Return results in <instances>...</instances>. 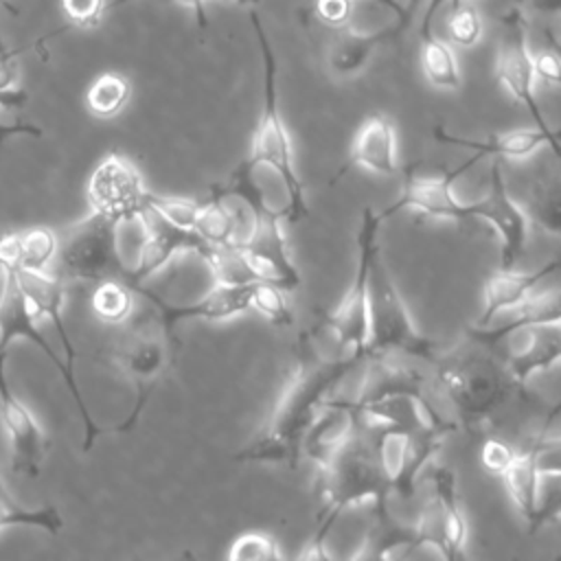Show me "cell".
Returning <instances> with one entry per match:
<instances>
[{
  "label": "cell",
  "mask_w": 561,
  "mask_h": 561,
  "mask_svg": "<svg viewBox=\"0 0 561 561\" xmlns=\"http://www.w3.org/2000/svg\"><path fill=\"white\" fill-rule=\"evenodd\" d=\"M364 355H331L324 357L311 331H305L298 342L296 364L274 403V410L261 432L234 451V462L287 465L296 469L302 458V440L316 416L322 412L324 401L335 388L353 375Z\"/></svg>",
  "instance_id": "6da1fadb"
},
{
  "label": "cell",
  "mask_w": 561,
  "mask_h": 561,
  "mask_svg": "<svg viewBox=\"0 0 561 561\" xmlns=\"http://www.w3.org/2000/svg\"><path fill=\"white\" fill-rule=\"evenodd\" d=\"M320 524L300 559H331L327 541L346 511L388 504L390 484L379 465L373 436L362 430V419L359 427L320 467Z\"/></svg>",
  "instance_id": "7a4b0ae2"
},
{
  "label": "cell",
  "mask_w": 561,
  "mask_h": 561,
  "mask_svg": "<svg viewBox=\"0 0 561 561\" xmlns=\"http://www.w3.org/2000/svg\"><path fill=\"white\" fill-rule=\"evenodd\" d=\"M250 24L259 42L261 50V64H263V103L261 114L252 134V149L243 164L252 169L254 173L259 169H267L274 173V178L280 182L283 188V202L280 213L285 221H300L309 217V204H307V191L305 182L298 175L296 169V153L291 134L285 125L280 101H278V61L274 46L267 37V31L254 11L250 9Z\"/></svg>",
  "instance_id": "3957f363"
},
{
  "label": "cell",
  "mask_w": 561,
  "mask_h": 561,
  "mask_svg": "<svg viewBox=\"0 0 561 561\" xmlns=\"http://www.w3.org/2000/svg\"><path fill=\"white\" fill-rule=\"evenodd\" d=\"M436 397L451 410L458 427L476 434L486 425L497 405L515 388L502 359L493 348L469 337V344L438 353L434 359Z\"/></svg>",
  "instance_id": "277c9868"
},
{
  "label": "cell",
  "mask_w": 561,
  "mask_h": 561,
  "mask_svg": "<svg viewBox=\"0 0 561 561\" xmlns=\"http://www.w3.org/2000/svg\"><path fill=\"white\" fill-rule=\"evenodd\" d=\"M390 353L434 364L438 357V344L414 324L381 252H377L368 280V340L364 355Z\"/></svg>",
  "instance_id": "5b68a950"
},
{
  "label": "cell",
  "mask_w": 561,
  "mask_h": 561,
  "mask_svg": "<svg viewBox=\"0 0 561 561\" xmlns=\"http://www.w3.org/2000/svg\"><path fill=\"white\" fill-rule=\"evenodd\" d=\"M381 217L375 208H362L357 232H355V270L342 302L324 313L316 329L327 333L340 353H357L364 355L368 340V280L370 265L379 252V228Z\"/></svg>",
  "instance_id": "8992f818"
},
{
  "label": "cell",
  "mask_w": 561,
  "mask_h": 561,
  "mask_svg": "<svg viewBox=\"0 0 561 561\" xmlns=\"http://www.w3.org/2000/svg\"><path fill=\"white\" fill-rule=\"evenodd\" d=\"M118 221L90 210L72 224L57 248V276L64 283L125 280L129 270L118 252Z\"/></svg>",
  "instance_id": "52a82bcc"
},
{
  "label": "cell",
  "mask_w": 561,
  "mask_h": 561,
  "mask_svg": "<svg viewBox=\"0 0 561 561\" xmlns=\"http://www.w3.org/2000/svg\"><path fill=\"white\" fill-rule=\"evenodd\" d=\"M175 346L178 340H173L164 331L156 307L142 320L131 324V329L118 344L114 357L125 377L131 381L134 405L125 421L114 425V434H127L138 425L158 379L175 359Z\"/></svg>",
  "instance_id": "ba28073f"
},
{
  "label": "cell",
  "mask_w": 561,
  "mask_h": 561,
  "mask_svg": "<svg viewBox=\"0 0 561 561\" xmlns=\"http://www.w3.org/2000/svg\"><path fill=\"white\" fill-rule=\"evenodd\" d=\"M13 340H28L31 344H35L42 355L55 366V370L59 373V377L64 379L75 405H77V412H79V419H81V427H83V443H81V449L83 454H88L92 447H94V440L96 436L103 432V427L94 421L85 399H83V392L79 388V381H77V375L72 368H68L66 359H61L53 346L48 344V340L42 335V331L37 329L35 324V313L15 278V270L9 265V263H2V291H0V355L7 357L9 353V346Z\"/></svg>",
  "instance_id": "9c48e42d"
},
{
  "label": "cell",
  "mask_w": 561,
  "mask_h": 561,
  "mask_svg": "<svg viewBox=\"0 0 561 561\" xmlns=\"http://www.w3.org/2000/svg\"><path fill=\"white\" fill-rule=\"evenodd\" d=\"M502 31L497 39V55H495V77L500 85L508 92V96L522 103L535 127L541 131H554L541 114L539 101L535 96V64L533 50L528 44V18L522 7H511L500 18Z\"/></svg>",
  "instance_id": "30bf717a"
},
{
  "label": "cell",
  "mask_w": 561,
  "mask_h": 561,
  "mask_svg": "<svg viewBox=\"0 0 561 561\" xmlns=\"http://www.w3.org/2000/svg\"><path fill=\"white\" fill-rule=\"evenodd\" d=\"M85 197L90 210L118 224L140 219L147 210V188L134 160L123 153H107L90 173Z\"/></svg>",
  "instance_id": "8fae6325"
},
{
  "label": "cell",
  "mask_w": 561,
  "mask_h": 561,
  "mask_svg": "<svg viewBox=\"0 0 561 561\" xmlns=\"http://www.w3.org/2000/svg\"><path fill=\"white\" fill-rule=\"evenodd\" d=\"M478 162L476 156H471L467 162H462L456 169L445 171L438 178H419L414 173V164L405 167L403 173V186L399 197L383 206L379 213V217L386 221L388 217L403 213V210H414L421 213L425 217H436V219H456V221H465L471 219V204H462L456 199L454 195V182Z\"/></svg>",
  "instance_id": "7c38bea8"
},
{
  "label": "cell",
  "mask_w": 561,
  "mask_h": 561,
  "mask_svg": "<svg viewBox=\"0 0 561 561\" xmlns=\"http://www.w3.org/2000/svg\"><path fill=\"white\" fill-rule=\"evenodd\" d=\"M469 204L471 219L486 221L500 239V270L515 267L524 254L530 221L519 202L508 193L500 158H495V162L491 164L486 195Z\"/></svg>",
  "instance_id": "4fadbf2b"
},
{
  "label": "cell",
  "mask_w": 561,
  "mask_h": 561,
  "mask_svg": "<svg viewBox=\"0 0 561 561\" xmlns=\"http://www.w3.org/2000/svg\"><path fill=\"white\" fill-rule=\"evenodd\" d=\"M7 357L0 355V421L9 436L11 449V469L28 480L39 478L42 462L46 456V436L39 421L13 392L7 370Z\"/></svg>",
  "instance_id": "5bb4252c"
},
{
  "label": "cell",
  "mask_w": 561,
  "mask_h": 561,
  "mask_svg": "<svg viewBox=\"0 0 561 561\" xmlns=\"http://www.w3.org/2000/svg\"><path fill=\"white\" fill-rule=\"evenodd\" d=\"M256 283L250 285H221L215 283V287L204 294L202 298H197L195 302H186V305H171L164 298L156 296L153 291L145 289L142 285L136 289L138 296H145L158 311L164 331L175 337V329L180 322L186 320H204V322H224L230 318H237L241 313H245L248 309H252V291H254Z\"/></svg>",
  "instance_id": "9a60e30c"
},
{
  "label": "cell",
  "mask_w": 561,
  "mask_h": 561,
  "mask_svg": "<svg viewBox=\"0 0 561 561\" xmlns=\"http://www.w3.org/2000/svg\"><path fill=\"white\" fill-rule=\"evenodd\" d=\"M145 226V241L140 243L136 265L129 267L127 283L138 289L147 278H151L156 272H160L173 256L182 252H193L199 259L208 250V243L188 228H180L160 215L145 210L138 219Z\"/></svg>",
  "instance_id": "2e32d148"
},
{
  "label": "cell",
  "mask_w": 561,
  "mask_h": 561,
  "mask_svg": "<svg viewBox=\"0 0 561 561\" xmlns=\"http://www.w3.org/2000/svg\"><path fill=\"white\" fill-rule=\"evenodd\" d=\"M366 427H399L410 434L449 436L458 430L454 419H447L430 397L390 394L377 401L353 408Z\"/></svg>",
  "instance_id": "e0dca14e"
},
{
  "label": "cell",
  "mask_w": 561,
  "mask_h": 561,
  "mask_svg": "<svg viewBox=\"0 0 561 561\" xmlns=\"http://www.w3.org/2000/svg\"><path fill=\"white\" fill-rule=\"evenodd\" d=\"M432 136L440 145H451V147L473 151V156L478 160L486 158V156L522 160V158H528L530 153L539 151L541 147L552 149V153L561 160V127H557L550 134L541 131L539 127H533V129H513V131H504V134H491L486 138H467V136L451 134L443 125H436L432 129Z\"/></svg>",
  "instance_id": "ac0fdd59"
},
{
  "label": "cell",
  "mask_w": 561,
  "mask_h": 561,
  "mask_svg": "<svg viewBox=\"0 0 561 561\" xmlns=\"http://www.w3.org/2000/svg\"><path fill=\"white\" fill-rule=\"evenodd\" d=\"M351 169H366L379 175H394L399 169L397 153V131L392 121L386 114H370L357 127L346 162L335 171L333 182L342 178V173Z\"/></svg>",
  "instance_id": "d6986e66"
},
{
  "label": "cell",
  "mask_w": 561,
  "mask_h": 561,
  "mask_svg": "<svg viewBox=\"0 0 561 561\" xmlns=\"http://www.w3.org/2000/svg\"><path fill=\"white\" fill-rule=\"evenodd\" d=\"M511 337L517 340V346H513L502 362L515 388L524 392L533 375L543 373L561 362V322L526 327Z\"/></svg>",
  "instance_id": "ffe728a7"
},
{
  "label": "cell",
  "mask_w": 561,
  "mask_h": 561,
  "mask_svg": "<svg viewBox=\"0 0 561 561\" xmlns=\"http://www.w3.org/2000/svg\"><path fill=\"white\" fill-rule=\"evenodd\" d=\"M561 272V256L550 259L546 263H541L535 270H497L491 276H486L484 287H482V298H484V307L480 311V318L473 327H489L493 324V320L504 313L506 309H511L513 305L522 302L526 296H530V289L541 283L543 278L559 274Z\"/></svg>",
  "instance_id": "44dd1931"
},
{
  "label": "cell",
  "mask_w": 561,
  "mask_h": 561,
  "mask_svg": "<svg viewBox=\"0 0 561 561\" xmlns=\"http://www.w3.org/2000/svg\"><path fill=\"white\" fill-rule=\"evenodd\" d=\"M504 320L493 327H469L467 337L489 346L497 348L506 337L513 333L526 329V327H537V324H550V322H561V289L546 291L539 296H526L522 302L513 305L504 313H500Z\"/></svg>",
  "instance_id": "7402d4cb"
},
{
  "label": "cell",
  "mask_w": 561,
  "mask_h": 561,
  "mask_svg": "<svg viewBox=\"0 0 561 561\" xmlns=\"http://www.w3.org/2000/svg\"><path fill=\"white\" fill-rule=\"evenodd\" d=\"M13 270H15V278L20 283L33 313L44 316L53 324V329L57 331V337L61 342V348H64V359H66L68 368L75 370L77 351H75L72 337L64 322V285L66 283L57 274L53 276L48 272H33V270H18V267H13Z\"/></svg>",
  "instance_id": "603a6c76"
},
{
  "label": "cell",
  "mask_w": 561,
  "mask_h": 561,
  "mask_svg": "<svg viewBox=\"0 0 561 561\" xmlns=\"http://www.w3.org/2000/svg\"><path fill=\"white\" fill-rule=\"evenodd\" d=\"M559 412H561V401L550 410V414L546 416V421L541 423L537 434L530 438V443L522 451H515L511 465L502 473L506 491H508L513 504L517 506V511L524 515L526 524L533 519L535 504H537V484H539V473H541L539 471V449H541V443H543L546 434L550 432V425Z\"/></svg>",
  "instance_id": "cb8c5ba5"
},
{
  "label": "cell",
  "mask_w": 561,
  "mask_h": 561,
  "mask_svg": "<svg viewBox=\"0 0 561 561\" xmlns=\"http://www.w3.org/2000/svg\"><path fill=\"white\" fill-rule=\"evenodd\" d=\"M403 28L399 24L379 28V31H353V28H340V33L333 37V42L327 48V68L337 79H351L359 75L377 48L386 44L388 39L397 37Z\"/></svg>",
  "instance_id": "d4e9b609"
},
{
  "label": "cell",
  "mask_w": 561,
  "mask_h": 561,
  "mask_svg": "<svg viewBox=\"0 0 561 561\" xmlns=\"http://www.w3.org/2000/svg\"><path fill=\"white\" fill-rule=\"evenodd\" d=\"M434 506L440 524V537L447 559H460L467 543V517L456 491V476L449 467L432 469Z\"/></svg>",
  "instance_id": "484cf974"
},
{
  "label": "cell",
  "mask_w": 561,
  "mask_h": 561,
  "mask_svg": "<svg viewBox=\"0 0 561 561\" xmlns=\"http://www.w3.org/2000/svg\"><path fill=\"white\" fill-rule=\"evenodd\" d=\"M59 234L48 226H33L24 232L2 234V263L18 270L46 272L48 263L57 256Z\"/></svg>",
  "instance_id": "4316f807"
},
{
  "label": "cell",
  "mask_w": 561,
  "mask_h": 561,
  "mask_svg": "<svg viewBox=\"0 0 561 561\" xmlns=\"http://www.w3.org/2000/svg\"><path fill=\"white\" fill-rule=\"evenodd\" d=\"M530 224L550 237H561V171L535 178L519 202Z\"/></svg>",
  "instance_id": "83f0119b"
},
{
  "label": "cell",
  "mask_w": 561,
  "mask_h": 561,
  "mask_svg": "<svg viewBox=\"0 0 561 561\" xmlns=\"http://www.w3.org/2000/svg\"><path fill=\"white\" fill-rule=\"evenodd\" d=\"M193 230L208 245H234L248 232V228H243V215L230 208L226 199L215 193H210L208 199L202 202Z\"/></svg>",
  "instance_id": "f1b7e54d"
},
{
  "label": "cell",
  "mask_w": 561,
  "mask_h": 561,
  "mask_svg": "<svg viewBox=\"0 0 561 561\" xmlns=\"http://www.w3.org/2000/svg\"><path fill=\"white\" fill-rule=\"evenodd\" d=\"M421 70L427 83H432L438 90H458L462 85L458 59L454 55V48L436 37L432 31L421 33V50H419Z\"/></svg>",
  "instance_id": "f546056e"
},
{
  "label": "cell",
  "mask_w": 561,
  "mask_h": 561,
  "mask_svg": "<svg viewBox=\"0 0 561 561\" xmlns=\"http://www.w3.org/2000/svg\"><path fill=\"white\" fill-rule=\"evenodd\" d=\"M138 291L125 280H103L90 298V309L94 318L103 324H123L131 318Z\"/></svg>",
  "instance_id": "4dcf8cb0"
},
{
  "label": "cell",
  "mask_w": 561,
  "mask_h": 561,
  "mask_svg": "<svg viewBox=\"0 0 561 561\" xmlns=\"http://www.w3.org/2000/svg\"><path fill=\"white\" fill-rule=\"evenodd\" d=\"M129 99H131V83L125 75H118V72L99 75L85 92L88 112L103 121L118 116L127 107Z\"/></svg>",
  "instance_id": "1f68e13d"
},
{
  "label": "cell",
  "mask_w": 561,
  "mask_h": 561,
  "mask_svg": "<svg viewBox=\"0 0 561 561\" xmlns=\"http://www.w3.org/2000/svg\"><path fill=\"white\" fill-rule=\"evenodd\" d=\"M35 528L46 535H59L64 528V517L55 504H44L35 508H26L15 504L2 489H0V530L4 528Z\"/></svg>",
  "instance_id": "d6a6232c"
},
{
  "label": "cell",
  "mask_w": 561,
  "mask_h": 561,
  "mask_svg": "<svg viewBox=\"0 0 561 561\" xmlns=\"http://www.w3.org/2000/svg\"><path fill=\"white\" fill-rule=\"evenodd\" d=\"M561 519V471H541L537 484V504L528 530L537 533L550 522Z\"/></svg>",
  "instance_id": "836d02e7"
},
{
  "label": "cell",
  "mask_w": 561,
  "mask_h": 561,
  "mask_svg": "<svg viewBox=\"0 0 561 561\" xmlns=\"http://www.w3.org/2000/svg\"><path fill=\"white\" fill-rule=\"evenodd\" d=\"M285 289L270 280H259L252 291V309L259 311L274 327H289L294 322Z\"/></svg>",
  "instance_id": "e575fe53"
},
{
  "label": "cell",
  "mask_w": 561,
  "mask_h": 561,
  "mask_svg": "<svg viewBox=\"0 0 561 561\" xmlns=\"http://www.w3.org/2000/svg\"><path fill=\"white\" fill-rule=\"evenodd\" d=\"M202 202L188 199V197H178V195H162V193H151L147 191V210L160 215L162 219L193 230L195 219L199 215Z\"/></svg>",
  "instance_id": "d590c367"
},
{
  "label": "cell",
  "mask_w": 561,
  "mask_h": 561,
  "mask_svg": "<svg viewBox=\"0 0 561 561\" xmlns=\"http://www.w3.org/2000/svg\"><path fill=\"white\" fill-rule=\"evenodd\" d=\"M230 561H276L280 559L278 541L261 530H250L239 535L226 554Z\"/></svg>",
  "instance_id": "8d00e7d4"
},
{
  "label": "cell",
  "mask_w": 561,
  "mask_h": 561,
  "mask_svg": "<svg viewBox=\"0 0 561 561\" xmlns=\"http://www.w3.org/2000/svg\"><path fill=\"white\" fill-rule=\"evenodd\" d=\"M456 9L449 13V20H447V35H449V42L460 46V48H471L480 42L482 37V18L478 13L476 7L467 4V2H460L456 0Z\"/></svg>",
  "instance_id": "74e56055"
},
{
  "label": "cell",
  "mask_w": 561,
  "mask_h": 561,
  "mask_svg": "<svg viewBox=\"0 0 561 561\" xmlns=\"http://www.w3.org/2000/svg\"><path fill=\"white\" fill-rule=\"evenodd\" d=\"M105 0H61L68 24L77 28H96L105 18Z\"/></svg>",
  "instance_id": "f35d334b"
},
{
  "label": "cell",
  "mask_w": 561,
  "mask_h": 561,
  "mask_svg": "<svg viewBox=\"0 0 561 561\" xmlns=\"http://www.w3.org/2000/svg\"><path fill=\"white\" fill-rule=\"evenodd\" d=\"M513 456H515V449L508 443H504L502 438H486L480 447L482 467L495 476L504 473V469L511 465Z\"/></svg>",
  "instance_id": "ab89813d"
},
{
  "label": "cell",
  "mask_w": 561,
  "mask_h": 561,
  "mask_svg": "<svg viewBox=\"0 0 561 561\" xmlns=\"http://www.w3.org/2000/svg\"><path fill=\"white\" fill-rule=\"evenodd\" d=\"M316 15L327 26L344 28L353 18V0H316Z\"/></svg>",
  "instance_id": "60d3db41"
},
{
  "label": "cell",
  "mask_w": 561,
  "mask_h": 561,
  "mask_svg": "<svg viewBox=\"0 0 561 561\" xmlns=\"http://www.w3.org/2000/svg\"><path fill=\"white\" fill-rule=\"evenodd\" d=\"M533 64H535V77L541 79L548 85L561 88V55L554 53L552 48L541 50L537 55H533Z\"/></svg>",
  "instance_id": "b9f144b4"
},
{
  "label": "cell",
  "mask_w": 561,
  "mask_h": 561,
  "mask_svg": "<svg viewBox=\"0 0 561 561\" xmlns=\"http://www.w3.org/2000/svg\"><path fill=\"white\" fill-rule=\"evenodd\" d=\"M524 7L541 18H559L561 0H524Z\"/></svg>",
  "instance_id": "7bdbcfd3"
},
{
  "label": "cell",
  "mask_w": 561,
  "mask_h": 561,
  "mask_svg": "<svg viewBox=\"0 0 561 561\" xmlns=\"http://www.w3.org/2000/svg\"><path fill=\"white\" fill-rule=\"evenodd\" d=\"M447 2H449V0H430L427 9H425V13H423V20H421V28H419V33H427V31H432V22H434V18H436L438 9H440L443 4H447Z\"/></svg>",
  "instance_id": "ee69618b"
},
{
  "label": "cell",
  "mask_w": 561,
  "mask_h": 561,
  "mask_svg": "<svg viewBox=\"0 0 561 561\" xmlns=\"http://www.w3.org/2000/svg\"><path fill=\"white\" fill-rule=\"evenodd\" d=\"M178 2H182V4L191 7V9L195 11V15H197L199 24H202V26L206 24V20H204V2H206V0H178Z\"/></svg>",
  "instance_id": "f6af8a7d"
},
{
  "label": "cell",
  "mask_w": 561,
  "mask_h": 561,
  "mask_svg": "<svg viewBox=\"0 0 561 561\" xmlns=\"http://www.w3.org/2000/svg\"><path fill=\"white\" fill-rule=\"evenodd\" d=\"M543 37H546L548 48H552L554 53L561 55V37H557V35H552V33H548V31H543Z\"/></svg>",
  "instance_id": "bcb514c9"
},
{
  "label": "cell",
  "mask_w": 561,
  "mask_h": 561,
  "mask_svg": "<svg viewBox=\"0 0 561 561\" xmlns=\"http://www.w3.org/2000/svg\"><path fill=\"white\" fill-rule=\"evenodd\" d=\"M127 2H131V0H116L114 7H121V4H127Z\"/></svg>",
  "instance_id": "7dc6e473"
}]
</instances>
